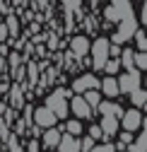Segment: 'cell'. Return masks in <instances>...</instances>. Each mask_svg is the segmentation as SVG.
Here are the masks:
<instances>
[{
  "label": "cell",
  "instance_id": "30bf717a",
  "mask_svg": "<svg viewBox=\"0 0 147 152\" xmlns=\"http://www.w3.org/2000/svg\"><path fill=\"white\" fill-rule=\"evenodd\" d=\"M70 51H72V56H77V58H84L89 53V39L87 36H75V39L70 41Z\"/></svg>",
  "mask_w": 147,
  "mask_h": 152
},
{
  "label": "cell",
  "instance_id": "ac0fdd59",
  "mask_svg": "<svg viewBox=\"0 0 147 152\" xmlns=\"http://www.w3.org/2000/svg\"><path fill=\"white\" fill-rule=\"evenodd\" d=\"M130 102H133V106H135V109H142V106H145L147 94H145V89H142V87H138V89H133V92H130Z\"/></svg>",
  "mask_w": 147,
  "mask_h": 152
},
{
  "label": "cell",
  "instance_id": "7402d4cb",
  "mask_svg": "<svg viewBox=\"0 0 147 152\" xmlns=\"http://www.w3.org/2000/svg\"><path fill=\"white\" fill-rule=\"evenodd\" d=\"M133 142V133H128V130H123L121 133V138H118V150H125L128 145Z\"/></svg>",
  "mask_w": 147,
  "mask_h": 152
},
{
  "label": "cell",
  "instance_id": "d590c367",
  "mask_svg": "<svg viewBox=\"0 0 147 152\" xmlns=\"http://www.w3.org/2000/svg\"><path fill=\"white\" fill-rule=\"evenodd\" d=\"M118 152H128V150H118Z\"/></svg>",
  "mask_w": 147,
  "mask_h": 152
},
{
  "label": "cell",
  "instance_id": "5bb4252c",
  "mask_svg": "<svg viewBox=\"0 0 147 152\" xmlns=\"http://www.w3.org/2000/svg\"><path fill=\"white\" fill-rule=\"evenodd\" d=\"M58 142H60V130H58L56 126L46 128V133H44V145H46V147H56Z\"/></svg>",
  "mask_w": 147,
  "mask_h": 152
},
{
  "label": "cell",
  "instance_id": "5b68a950",
  "mask_svg": "<svg viewBox=\"0 0 147 152\" xmlns=\"http://www.w3.org/2000/svg\"><path fill=\"white\" fill-rule=\"evenodd\" d=\"M140 82H142L140 70H130V72H125V75H121V77H118V92L130 94L133 89H138V87H140Z\"/></svg>",
  "mask_w": 147,
  "mask_h": 152
},
{
  "label": "cell",
  "instance_id": "8992f818",
  "mask_svg": "<svg viewBox=\"0 0 147 152\" xmlns=\"http://www.w3.org/2000/svg\"><path fill=\"white\" fill-rule=\"evenodd\" d=\"M87 89H99V80H97V75H80V77L72 82V92L75 94H82Z\"/></svg>",
  "mask_w": 147,
  "mask_h": 152
},
{
  "label": "cell",
  "instance_id": "f546056e",
  "mask_svg": "<svg viewBox=\"0 0 147 152\" xmlns=\"http://www.w3.org/2000/svg\"><path fill=\"white\" fill-rule=\"evenodd\" d=\"M89 138H94V140L104 138V133H101V128H99V126H92V128H89Z\"/></svg>",
  "mask_w": 147,
  "mask_h": 152
},
{
  "label": "cell",
  "instance_id": "d6986e66",
  "mask_svg": "<svg viewBox=\"0 0 147 152\" xmlns=\"http://www.w3.org/2000/svg\"><path fill=\"white\" fill-rule=\"evenodd\" d=\"M65 130L70 133V135H77V138H80V133H82V123H80L77 118H75V121H68V123H65Z\"/></svg>",
  "mask_w": 147,
  "mask_h": 152
},
{
  "label": "cell",
  "instance_id": "277c9868",
  "mask_svg": "<svg viewBox=\"0 0 147 152\" xmlns=\"http://www.w3.org/2000/svg\"><path fill=\"white\" fill-rule=\"evenodd\" d=\"M118 123L123 126V130H128V133H135V130H142L145 128V118H142V113H140V109H128V111H123L121 113V118H118Z\"/></svg>",
  "mask_w": 147,
  "mask_h": 152
},
{
  "label": "cell",
  "instance_id": "f1b7e54d",
  "mask_svg": "<svg viewBox=\"0 0 147 152\" xmlns=\"http://www.w3.org/2000/svg\"><path fill=\"white\" fill-rule=\"evenodd\" d=\"M20 104H22V92L15 87L12 89V106H20Z\"/></svg>",
  "mask_w": 147,
  "mask_h": 152
},
{
  "label": "cell",
  "instance_id": "52a82bcc",
  "mask_svg": "<svg viewBox=\"0 0 147 152\" xmlns=\"http://www.w3.org/2000/svg\"><path fill=\"white\" fill-rule=\"evenodd\" d=\"M68 106H70L72 113H75V118H89V116H92V109H89V104L84 102L82 94H75V97L70 99Z\"/></svg>",
  "mask_w": 147,
  "mask_h": 152
},
{
  "label": "cell",
  "instance_id": "cb8c5ba5",
  "mask_svg": "<svg viewBox=\"0 0 147 152\" xmlns=\"http://www.w3.org/2000/svg\"><path fill=\"white\" fill-rule=\"evenodd\" d=\"M133 36H135V41H138V48L145 51V48H147V36H145V31H142V29H135Z\"/></svg>",
  "mask_w": 147,
  "mask_h": 152
},
{
  "label": "cell",
  "instance_id": "9c48e42d",
  "mask_svg": "<svg viewBox=\"0 0 147 152\" xmlns=\"http://www.w3.org/2000/svg\"><path fill=\"white\" fill-rule=\"evenodd\" d=\"M60 152H80V140H77V135H70V133H60V142L56 145Z\"/></svg>",
  "mask_w": 147,
  "mask_h": 152
},
{
  "label": "cell",
  "instance_id": "d4e9b609",
  "mask_svg": "<svg viewBox=\"0 0 147 152\" xmlns=\"http://www.w3.org/2000/svg\"><path fill=\"white\" fill-rule=\"evenodd\" d=\"M63 5H65V10H68V15H70V12H77V10H80L82 0H63Z\"/></svg>",
  "mask_w": 147,
  "mask_h": 152
},
{
  "label": "cell",
  "instance_id": "836d02e7",
  "mask_svg": "<svg viewBox=\"0 0 147 152\" xmlns=\"http://www.w3.org/2000/svg\"><path fill=\"white\" fill-rule=\"evenodd\" d=\"M145 20H147V7L142 5V10H140V24H145Z\"/></svg>",
  "mask_w": 147,
  "mask_h": 152
},
{
  "label": "cell",
  "instance_id": "ffe728a7",
  "mask_svg": "<svg viewBox=\"0 0 147 152\" xmlns=\"http://www.w3.org/2000/svg\"><path fill=\"white\" fill-rule=\"evenodd\" d=\"M133 63H135L138 70H145V68H147V56H145V51H140V53L133 56Z\"/></svg>",
  "mask_w": 147,
  "mask_h": 152
},
{
  "label": "cell",
  "instance_id": "484cf974",
  "mask_svg": "<svg viewBox=\"0 0 147 152\" xmlns=\"http://www.w3.org/2000/svg\"><path fill=\"white\" fill-rule=\"evenodd\" d=\"M94 142H97L94 138H82L80 140V152H89L92 147H94Z\"/></svg>",
  "mask_w": 147,
  "mask_h": 152
},
{
  "label": "cell",
  "instance_id": "44dd1931",
  "mask_svg": "<svg viewBox=\"0 0 147 152\" xmlns=\"http://www.w3.org/2000/svg\"><path fill=\"white\" fill-rule=\"evenodd\" d=\"M118 68H121V61H118V58H114V61H106L101 70H106L108 75H116V72H118Z\"/></svg>",
  "mask_w": 147,
  "mask_h": 152
},
{
  "label": "cell",
  "instance_id": "83f0119b",
  "mask_svg": "<svg viewBox=\"0 0 147 152\" xmlns=\"http://www.w3.org/2000/svg\"><path fill=\"white\" fill-rule=\"evenodd\" d=\"M7 145H10V152H22V147H20V142H17V138H15V135H10V138H7Z\"/></svg>",
  "mask_w": 147,
  "mask_h": 152
},
{
  "label": "cell",
  "instance_id": "e0dca14e",
  "mask_svg": "<svg viewBox=\"0 0 147 152\" xmlns=\"http://www.w3.org/2000/svg\"><path fill=\"white\" fill-rule=\"evenodd\" d=\"M82 97H84V102L89 104L92 111H94V109L99 106V102H101V94H99L97 89H87V92H82Z\"/></svg>",
  "mask_w": 147,
  "mask_h": 152
},
{
  "label": "cell",
  "instance_id": "3957f363",
  "mask_svg": "<svg viewBox=\"0 0 147 152\" xmlns=\"http://www.w3.org/2000/svg\"><path fill=\"white\" fill-rule=\"evenodd\" d=\"M116 24H118V31L114 34V44H123V41H128V39H130V36L135 34V29H138L135 12H128L125 17H121Z\"/></svg>",
  "mask_w": 147,
  "mask_h": 152
},
{
  "label": "cell",
  "instance_id": "4fadbf2b",
  "mask_svg": "<svg viewBox=\"0 0 147 152\" xmlns=\"http://www.w3.org/2000/svg\"><path fill=\"white\" fill-rule=\"evenodd\" d=\"M99 128H101V133H104V138H114L116 130H118V118H116V116H104Z\"/></svg>",
  "mask_w": 147,
  "mask_h": 152
},
{
  "label": "cell",
  "instance_id": "d6a6232c",
  "mask_svg": "<svg viewBox=\"0 0 147 152\" xmlns=\"http://www.w3.org/2000/svg\"><path fill=\"white\" fill-rule=\"evenodd\" d=\"M7 36H10V34H7V27H5V24H0V41H5Z\"/></svg>",
  "mask_w": 147,
  "mask_h": 152
},
{
  "label": "cell",
  "instance_id": "6da1fadb",
  "mask_svg": "<svg viewBox=\"0 0 147 152\" xmlns=\"http://www.w3.org/2000/svg\"><path fill=\"white\" fill-rule=\"evenodd\" d=\"M68 97H70V89H58V92L48 94V97H46V109L53 111V116H56V118H65L68 111H70Z\"/></svg>",
  "mask_w": 147,
  "mask_h": 152
},
{
  "label": "cell",
  "instance_id": "e575fe53",
  "mask_svg": "<svg viewBox=\"0 0 147 152\" xmlns=\"http://www.w3.org/2000/svg\"><path fill=\"white\" fill-rule=\"evenodd\" d=\"M36 3H39V5H46V3H51V0H36Z\"/></svg>",
  "mask_w": 147,
  "mask_h": 152
},
{
  "label": "cell",
  "instance_id": "4dcf8cb0",
  "mask_svg": "<svg viewBox=\"0 0 147 152\" xmlns=\"http://www.w3.org/2000/svg\"><path fill=\"white\" fill-rule=\"evenodd\" d=\"M27 152H39V140H31L29 147H27Z\"/></svg>",
  "mask_w": 147,
  "mask_h": 152
},
{
  "label": "cell",
  "instance_id": "4316f807",
  "mask_svg": "<svg viewBox=\"0 0 147 152\" xmlns=\"http://www.w3.org/2000/svg\"><path fill=\"white\" fill-rule=\"evenodd\" d=\"M116 150V145H111V142H106V145H97L94 142V147H92L89 152H114Z\"/></svg>",
  "mask_w": 147,
  "mask_h": 152
},
{
  "label": "cell",
  "instance_id": "2e32d148",
  "mask_svg": "<svg viewBox=\"0 0 147 152\" xmlns=\"http://www.w3.org/2000/svg\"><path fill=\"white\" fill-rule=\"evenodd\" d=\"M128 152H147V133L145 130L138 135V140H133L128 145Z\"/></svg>",
  "mask_w": 147,
  "mask_h": 152
},
{
  "label": "cell",
  "instance_id": "1f68e13d",
  "mask_svg": "<svg viewBox=\"0 0 147 152\" xmlns=\"http://www.w3.org/2000/svg\"><path fill=\"white\" fill-rule=\"evenodd\" d=\"M29 80H31V82H36V65H34V63L29 65Z\"/></svg>",
  "mask_w": 147,
  "mask_h": 152
},
{
  "label": "cell",
  "instance_id": "9a60e30c",
  "mask_svg": "<svg viewBox=\"0 0 147 152\" xmlns=\"http://www.w3.org/2000/svg\"><path fill=\"white\" fill-rule=\"evenodd\" d=\"M133 56H135L133 48H123V51H121V65H123L128 72H130V70H138L135 63H133Z\"/></svg>",
  "mask_w": 147,
  "mask_h": 152
},
{
  "label": "cell",
  "instance_id": "ba28073f",
  "mask_svg": "<svg viewBox=\"0 0 147 152\" xmlns=\"http://www.w3.org/2000/svg\"><path fill=\"white\" fill-rule=\"evenodd\" d=\"M56 116H53V111H48L46 106H39V109H34V123L39 126V128H51V126H56Z\"/></svg>",
  "mask_w": 147,
  "mask_h": 152
},
{
  "label": "cell",
  "instance_id": "7c38bea8",
  "mask_svg": "<svg viewBox=\"0 0 147 152\" xmlns=\"http://www.w3.org/2000/svg\"><path fill=\"white\" fill-rule=\"evenodd\" d=\"M99 87L104 89V94H106V97H111V99L121 94V92H118V80L114 77V75H108L106 80H99Z\"/></svg>",
  "mask_w": 147,
  "mask_h": 152
},
{
  "label": "cell",
  "instance_id": "603a6c76",
  "mask_svg": "<svg viewBox=\"0 0 147 152\" xmlns=\"http://www.w3.org/2000/svg\"><path fill=\"white\" fill-rule=\"evenodd\" d=\"M5 27H7V34H10V36H15L17 31H20V24H17V17H12V15H10V17H7V22H5Z\"/></svg>",
  "mask_w": 147,
  "mask_h": 152
},
{
  "label": "cell",
  "instance_id": "7a4b0ae2",
  "mask_svg": "<svg viewBox=\"0 0 147 152\" xmlns=\"http://www.w3.org/2000/svg\"><path fill=\"white\" fill-rule=\"evenodd\" d=\"M108 46H111V41L108 39H104V36H99V39L94 41V44H89V53H92V65H94L97 70H101L104 68V63L108 61Z\"/></svg>",
  "mask_w": 147,
  "mask_h": 152
},
{
  "label": "cell",
  "instance_id": "8fae6325",
  "mask_svg": "<svg viewBox=\"0 0 147 152\" xmlns=\"http://www.w3.org/2000/svg\"><path fill=\"white\" fill-rule=\"evenodd\" d=\"M97 111L101 113V116H116V118H121V113H123L118 102H99Z\"/></svg>",
  "mask_w": 147,
  "mask_h": 152
}]
</instances>
